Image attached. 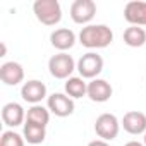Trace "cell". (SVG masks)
Segmentation results:
<instances>
[{
  "label": "cell",
  "instance_id": "9",
  "mask_svg": "<svg viewBox=\"0 0 146 146\" xmlns=\"http://www.w3.org/2000/svg\"><path fill=\"white\" fill-rule=\"evenodd\" d=\"M0 79L7 86H17L24 81V69L19 62H4L0 65Z\"/></svg>",
  "mask_w": 146,
  "mask_h": 146
},
{
  "label": "cell",
  "instance_id": "22",
  "mask_svg": "<svg viewBox=\"0 0 146 146\" xmlns=\"http://www.w3.org/2000/svg\"><path fill=\"white\" fill-rule=\"evenodd\" d=\"M143 144H144V146H146V132H144V143H143Z\"/></svg>",
  "mask_w": 146,
  "mask_h": 146
},
{
  "label": "cell",
  "instance_id": "16",
  "mask_svg": "<svg viewBox=\"0 0 146 146\" xmlns=\"http://www.w3.org/2000/svg\"><path fill=\"white\" fill-rule=\"evenodd\" d=\"M26 122L46 127V124L50 122V110L43 105H31V108H28L26 112Z\"/></svg>",
  "mask_w": 146,
  "mask_h": 146
},
{
  "label": "cell",
  "instance_id": "6",
  "mask_svg": "<svg viewBox=\"0 0 146 146\" xmlns=\"http://www.w3.org/2000/svg\"><path fill=\"white\" fill-rule=\"evenodd\" d=\"M96 16V4L93 0H74L70 5V17L76 24H90Z\"/></svg>",
  "mask_w": 146,
  "mask_h": 146
},
{
  "label": "cell",
  "instance_id": "13",
  "mask_svg": "<svg viewBox=\"0 0 146 146\" xmlns=\"http://www.w3.org/2000/svg\"><path fill=\"white\" fill-rule=\"evenodd\" d=\"M2 120L5 125L9 127H17V125H24L26 122V112L24 108L16 103V102H11V103H5L2 107Z\"/></svg>",
  "mask_w": 146,
  "mask_h": 146
},
{
  "label": "cell",
  "instance_id": "15",
  "mask_svg": "<svg viewBox=\"0 0 146 146\" xmlns=\"http://www.w3.org/2000/svg\"><path fill=\"white\" fill-rule=\"evenodd\" d=\"M64 88H65V95L70 96L72 100H74V98L88 96V83L81 76H72V78H69L65 81Z\"/></svg>",
  "mask_w": 146,
  "mask_h": 146
},
{
  "label": "cell",
  "instance_id": "1",
  "mask_svg": "<svg viewBox=\"0 0 146 146\" xmlns=\"http://www.w3.org/2000/svg\"><path fill=\"white\" fill-rule=\"evenodd\" d=\"M79 43L90 50L107 48L113 41V31L107 24H88L79 33Z\"/></svg>",
  "mask_w": 146,
  "mask_h": 146
},
{
  "label": "cell",
  "instance_id": "10",
  "mask_svg": "<svg viewBox=\"0 0 146 146\" xmlns=\"http://www.w3.org/2000/svg\"><path fill=\"white\" fill-rule=\"evenodd\" d=\"M21 96L24 102H28L31 105H40L41 100L46 98V86H45V83H41L38 79H31L23 84Z\"/></svg>",
  "mask_w": 146,
  "mask_h": 146
},
{
  "label": "cell",
  "instance_id": "17",
  "mask_svg": "<svg viewBox=\"0 0 146 146\" xmlns=\"http://www.w3.org/2000/svg\"><path fill=\"white\" fill-rule=\"evenodd\" d=\"M124 43L131 48H139L146 43V31L139 26H129L124 31Z\"/></svg>",
  "mask_w": 146,
  "mask_h": 146
},
{
  "label": "cell",
  "instance_id": "2",
  "mask_svg": "<svg viewBox=\"0 0 146 146\" xmlns=\"http://www.w3.org/2000/svg\"><path fill=\"white\" fill-rule=\"evenodd\" d=\"M33 12L45 26H55L62 21V7L58 0H36L33 4Z\"/></svg>",
  "mask_w": 146,
  "mask_h": 146
},
{
  "label": "cell",
  "instance_id": "11",
  "mask_svg": "<svg viewBox=\"0 0 146 146\" xmlns=\"http://www.w3.org/2000/svg\"><path fill=\"white\" fill-rule=\"evenodd\" d=\"M120 125L124 127L125 132L132 134V136H139L146 132V115L139 110H131L122 117Z\"/></svg>",
  "mask_w": 146,
  "mask_h": 146
},
{
  "label": "cell",
  "instance_id": "14",
  "mask_svg": "<svg viewBox=\"0 0 146 146\" xmlns=\"http://www.w3.org/2000/svg\"><path fill=\"white\" fill-rule=\"evenodd\" d=\"M50 43L53 48H57L60 52H67L76 43V33L69 28H58L50 35Z\"/></svg>",
  "mask_w": 146,
  "mask_h": 146
},
{
  "label": "cell",
  "instance_id": "12",
  "mask_svg": "<svg viewBox=\"0 0 146 146\" xmlns=\"http://www.w3.org/2000/svg\"><path fill=\"white\" fill-rule=\"evenodd\" d=\"M112 93H113V90H112L110 83L105 81V79L96 78V79L88 83V98L91 102L105 103V102H108L112 98Z\"/></svg>",
  "mask_w": 146,
  "mask_h": 146
},
{
  "label": "cell",
  "instance_id": "8",
  "mask_svg": "<svg viewBox=\"0 0 146 146\" xmlns=\"http://www.w3.org/2000/svg\"><path fill=\"white\" fill-rule=\"evenodd\" d=\"M124 19L131 26H146V2L131 0L124 7Z\"/></svg>",
  "mask_w": 146,
  "mask_h": 146
},
{
  "label": "cell",
  "instance_id": "19",
  "mask_svg": "<svg viewBox=\"0 0 146 146\" xmlns=\"http://www.w3.org/2000/svg\"><path fill=\"white\" fill-rule=\"evenodd\" d=\"M24 136L17 134L16 131H4L0 137V146H24Z\"/></svg>",
  "mask_w": 146,
  "mask_h": 146
},
{
  "label": "cell",
  "instance_id": "18",
  "mask_svg": "<svg viewBox=\"0 0 146 146\" xmlns=\"http://www.w3.org/2000/svg\"><path fill=\"white\" fill-rule=\"evenodd\" d=\"M23 136H24V139H26L28 143H31V144H40V143H43L45 137H46V129L41 127V125L26 122L24 127H23Z\"/></svg>",
  "mask_w": 146,
  "mask_h": 146
},
{
  "label": "cell",
  "instance_id": "20",
  "mask_svg": "<svg viewBox=\"0 0 146 146\" xmlns=\"http://www.w3.org/2000/svg\"><path fill=\"white\" fill-rule=\"evenodd\" d=\"M88 146H110V144L107 141H103V139H95V141L88 143Z\"/></svg>",
  "mask_w": 146,
  "mask_h": 146
},
{
  "label": "cell",
  "instance_id": "7",
  "mask_svg": "<svg viewBox=\"0 0 146 146\" xmlns=\"http://www.w3.org/2000/svg\"><path fill=\"white\" fill-rule=\"evenodd\" d=\"M46 108L57 117H69L74 112V100L65 93H53L46 98Z\"/></svg>",
  "mask_w": 146,
  "mask_h": 146
},
{
  "label": "cell",
  "instance_id": "4",
  "mask_svg": "<svg viewBox=\"0 0 146 146\" xmlns=\"http://www.w3.org/2000/svg\"><path fill=\"white\" fill-rule=\"evenodd\" d=\"M76 70L79 72V76L83 79H96L98 74L103 70V58L102 55H98L96 52H88L84 55H81V58L78 60V67Z\"/></svg>",
  "mask_w": 146,
  "mask_h": 146
},
{
  "label": "cell",
  "instance_id": "21",
  "mask_svg": "<svg viewBox=\"0 0 146 146\" xmlns=\"http://www.w3.org/2000/svg\"><path fill=\"white\" fill-rule=\"evenodd\" d=\"M124 146H144V144L139 143V141H129V143H125Z\"/></svg>",
  "mask_w": 146,
  "mask_h": 146
},
{
  "label": "cell",
  "instance_id": "3",
  "mask_svg": "<svg viewBox=\"0 0 146 146\" xmlns=\"http://www.w3.org/2000/svg\"><path fill=\"white\" fill-rule=\"evenodd\" d=\"M76 67H78V62H74V58L65 52H60V53L50 57V60H48V70L55 79L67 81L69 78H72V72L76 70Z\"/></svg>",
  "mask_w": 146,
  "mask_h": 146
},
{
  "label": "cell",
  "instance_id": "5",
  "mask_svg": "<svg viewBox=\"0 0 146 146\" xmlns=\"http://www.w3.org/2000/svg\"><path fill=\"white\" fill-rule=\"evenodd\" d=\"M120 131V122L113 113H102L96 122H95V132L100 139L103 141H112L119 136Z\"/></svg>",
  "mask_w": 146,
  "mask_h": 146
}]
</instances>
